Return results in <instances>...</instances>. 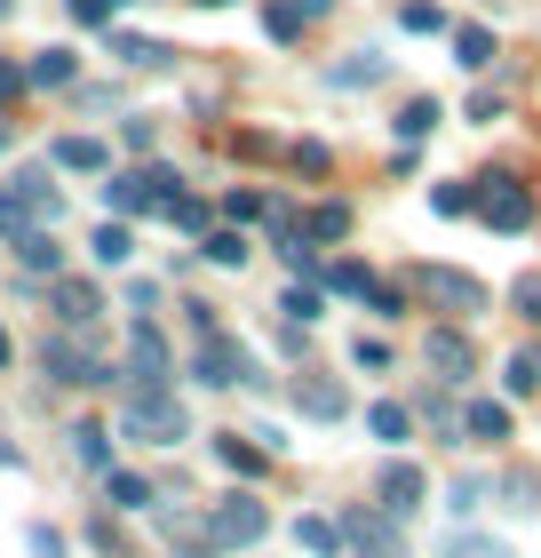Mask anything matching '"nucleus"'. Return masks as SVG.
Listing matches in <instances>:
<instances>
[{
  "label": "nucleus",
  "mask_w": 541,
  "mask_h": 558,
  "mask_svg": "<svg viewBox=\"0 0 541 558\" xmlns=\"http://www.w3.org/2000/svg\"><path fill=\"white\" fill-rule=\"evenodd\" d=\"M454 64L485 72V64H494V33H485V24H462V33H454Z\"/></svg>",
  "instance_id": "7c9ffc66"
},
{
  "label": "nucleus",
  "mask_w": 541,
  "mask_h": 558,
  "mask_svg": "<svg viewBox=\"0 0 541 558\" xmlns=\"http://www.w3.org/2000/svg\"><path fill=\"white\" fill-rule=\"evenodd\" d=\"M287 160H295L303 175H327V144H295V151H287Z\"/></svg>",
  "instance_id": "603ef678"
},
{
  "label": "nucleus",
  "mask_w": 541,
  "mask_h": 558,
  "mask_svg": "<svg viewBox=\"0 0 541 558\" xmlns=\"http://www.w3.org/2000/svg\"><path fill=\"white\" fill-rule=\"evenodd\" d=\"M9 96H24V64H0V105H9Z\"/></svg>",
  "instance_id": "5fc2aeb1"
},
{
  "label": "nucleus",
  "mask_w": 541,
  "mask_h": 558,
  "mask_svg": "<svg viewBox=\"0 0 541 558\" xmlns=\"http://www.w3.org/2000/svg\"><path fill=\"white\" fill-rule=\"evenodd\" d=\"M104 502H112V511H160V487H151V478L144 471H104Z\"/></svg>",
  "instance_id": "a211bd4d"
},
{
  "label": "nucleus",
  "mask_w": 541,
  "mask_h": 558,
  "mask_svg": "<svg viewBox=\"0 0 541 558\" xmlns=\"http://www.w3.org/2000/svg\"><path fill=\"white\" fill-rule=\"evenodd\" d=\"M120 439H136V447H184L192 439L184 399H175V391H127L120 399Z\"/></svg>",
  "instance_id": "f03ea898"
},
{
  "label": "nucleus",
  "mask_w": 541,
  "mask_h": 558,
  "mask_svg": "<svg viewBox=\"0 0 541 558\" xmlns=\"http://www.w3.org/2000/svg\"><path fill=\"white\" fill-rule=\"evenodd\" d=\"M9 184H16L24 208H33V223H57V216H64V192H57V175H48V160H40V168H16Z\"/></svg>",
  "instance_id": "f3484780"
},
{
  "label": "nucleus",
  "mask_w": 541,
  "mask_h": 558,
  "mask_svg": "<svg viewBox=\"0 0 541 558\" xmlns=\"http://www.w3.org/2000/svg\"><path fill=\"white\" fill-rule=\"evenodd\" d=\"M88 543H96V550H104V558H120V550H127V543H120V526H112V519H88Z\"/></svg>",
  "instance_id": "3c124183"
},
{
  "label": "nucleus",
  "mask_w": 541,
  "mask_h": 558,
  "mask_svg": "<svg viewBox=\"0 0 541 558\" xmlns=\"http://www.w3.org/2000/svg\"><path fill=\"white\" fill-rule=\"evenodd\" d=\"M48 168H64V175H104V168H112V144H104V136H57V144H48Z\"/></svg>",
  "instance_id": "2eb2a0df"
},
{
  "label": "nucleus",
  "mask_w": 541,
  "mask_h": 558,
  "mask_svg": "<svg viewBox=\"0 0 541 558\" xmlns=\"http://www.w3.org/2000/svg\"><path fill=\"white\" fill-rule=\"evenodd\" d=\"M9 9H16V0H0V16H9Z\"/></svg>",
  "instance_id": "13d9d810"
},
{
  "label": "nucleus",
  "mask_w": 541,
  "mask_h": 558,
  "mask_svg": "<svg viewBox=\"0 0 541 558\" xmlns=\"http://www.w3.org/2000/svg\"><path fill=\"white\" fill-rule=\"evenodd\" d=\"M382 72H391V64H382V48H358V57H351V64H334L327 81H334V88H374Z\"/></svg>",
  "instance_id": "c756f323"
},
{
  "label": "nucleus",
  "mask_w": 541,
  "mask_h": 558,
  "mask_svg": "<svg viewBox=\"0 0 541 558\" xmlns=\"http://www.w3.org/2000/svg\"><path fill=\"white\" fill-rule=\"evenodd\" d=\"M351 360L367 367V375H382V367H391V343H382V336H358V343H351Z\"/></svg>",
  "instance_id": "09e8293b"
},
{
  "label": "nucleus",
  "mask_w": 541,
  "mask_h": 558,
  "mask_svg": "<svg viewBox=\"0 0 541 558\" xmlns=\"http://www.w3.org/2000/svg\"><path fill=\"white\" fill-rule=\"evenodd\" d=\"M446 558H509V543H485V535H454Z\"/></svg>",
  "instance_id": "8fccbe9b"
},
{
  "label": "nucleus",
  "mask_w": 541,
  "mask_h": 558,
  "mask_svg": "<svg viewBox=\"0 0 541 558\" xmlns=\"http://www.w3.org/2000/svg\"><path fill=\"white\" fill-rule=\"evenodd\" d=\"M358 303H367L374 319H406V288H382V279H374V288L358 295Z\"/></svg>",
  "instance_id": "49530a36"
},
{
  "label": "nucleus",
  "mask_w": 541,
  "mask_h": 558,
  "mask_svg": "<svg viewBox=\"0 0 541 558\" xmlns=\"http://www.w3.org/2000/svg\"><path fill=\"white\" fill-rule=\"evenodd\" d=\"M0 151H9V129H0Z\"/></svg>",
  "instance_id": "bf43d9fd"
},
{
  "label": "nucleus",
  "mask_w": 541,
  "mask_h": 558,
  "mask_svg": "<svg viewBox=\"0 0 541 558\" xmlns=\"http://www.w3.org/2000/svg\"><path fill=\"white\" fill-rule=\"evenodd\" d=\"M0 367H16V336H9V327H0Z\"/></svg>",
  "instance_id": "6e6d98bb"
},
{
  "label": "nucleus",
  "mask_w": 541,
  "mask_h": 558,
  "mask_svg": "<svg viewBox=\"0 0 541 558\" xmlns=\"http://www.w3.org/2000/svg\"><path fill=\"white\" fill-rule=\"evenodd\" d=\"M509 303H518V319L541 327V271H518V279H509Z\"/></svg>",
  "instance_id": "37998d69"
},
{
  "label": "nucleus",
  "mask_w": 541,
  "mask_h": 558,
  "mask_svg": "<svg viewBox=\"0 0 541 558\" xmlns=\"http://www.w3.org/2000/svg\"><path fill=\"white\" fill-rule=\"evenodd\" d=\"M208 535H216V550H255L271 535V511L255 495H223L216 511H208Z\"/></svg>",
  "instance_id": "423d86ee"
},
{
  "label": "nucleus",
  "mask_w": 541,
  "mask_h": 558,
  "mask_svg": "<svg viewBox=\"0 0 541 558\" xmlns=\"http://www.w3.org/2000/svg\"><path fill=\"white\" fill-rule=\"evenodd\" d=\"M168 223H175V232H199V240H208V232H216V208H208V199H192V192H184V199L168 208Z\"/></svg>",
  "instance_id": "4c0bfd02"
},
{
  "label": "nucleus",
  "mask_w": 541,
  "mask_h": 558,
  "mask_svg": "<svg viewBox=\"0 0 541 558\" xmlns=\"http://www.w3.org/2000/svg\"><path fill=\"white\" fill-rule=\"evenodd\" d=\"M279 312H287L295 327H311V319L327 312V288H319V279H295V288H287V295H279Z\"/></svg>",
  "instance_id": "2f4dec72"
},
{
  "label": "nucleus",
  "mask_w": 541,
  "mask_h": 558,
  "mask_svg": "<svg viewBox=\"0 0 541 558\" xmlns=\"http://www.w3.org/2000/svg\"><path fill=\"white\" fill-rule=\"evenodd\" d=\"M303 24H311V16H303V0H263V33H271L279 48H295Z\"/></svg>",
  "instance_id": "bb28decb"
},
{
  "label": "nucleus",
  "mask_w": 541,
  "mask_h": 558,
  "mask_svg": "<svg viewBox=\"0 0 541 558\" xmlns=\"http://www.w3.org/2000/svg\"><path fill=\"white\" fill-rule=\"evenodd\" d=\"M485 487H494V478H485V471H462L446 502H454V511H462V519H470V511H478V502H485Z\"/></svg>",
  "instance_id": "c03bdc74"
},
{
  "label": "nucleus",
  "mask_w": 541,
  "mask_h": 558,
  "mask_svg": "<svg viewBox=\"0 0 541 558\" xmlns=\"http://www.w3.org/2000/svg\"><path fill=\"white\" fill-rule=\"evenodd\" d=\"M422 423H430V439H438V447H462V439H470V430H462V415L446 408V399H422Z\"/></svg>",
  "instance_id": "72a5a7b5"
},
{
  "label": "nucleus",
  "mask_w": 541,
  "mask_h": 558,
  "mask_svg": "<svg viewBox=\"0 0 541 558\" xmlns=\"http://www.w3.org/2000/svg\"><path fill=\"white\" fill-rule=\"evenodd\" d=\"M303 240H311V247H334V240H351V199H319V208L303 216Z\"/></svg>",
  "instance_id": "393cba45"
},
{
  "label": "nucleus",
  "mask_w": 541,
  "mask_h": 558,
  "mask_svg": "<svg viewBox=\"0 0 541 558\" xmlns=\"http://www.w3.org/2000/svg\"><path fill=\"white\" fill-rule=\"evenodd\" d=\"M192 384H208V391H231V384H263L247 360V343L231 336V327H208V336H192Z\"/></svg>",
  "instance_id": "7ed1b4c3"
},
{
  "label": "nucleus",
  "mask_w": 541,
  "mask_h": 558,
  "mask_svg": "<svg viewBox=\"0 0 541 558\" xmlns=\"http://www.w3.org/2000/svg\"><path fill=\"white\" fill-rule=\"evenodd\" d=\"M398 24H406V33H446V9H438V0H406V9H398Z\"/></svg>",
  "instance_id": "a19ab883"
},
{
  "label": "nucleus",
  "mask_w": 541,
  "mask_h": 558,
  "mask_svg": "<svg viewBox=\"0 0 541 558\" xmlns=\"http://www.w3.org/2000/svg\"><path fill=\"white\" fill-rule=\"evenodd\" d=\"M88 256L104 264V271H120L127 256H136V232H127V216H104V223H96V232H88Z\"/></svg>",
  "instance_id": "412c9836"
},
{
  "label": "nucleus",
  "mask_w": 541,
  "mask_h": 558,
  "mask_svg": "<svg viewBox=\"0 0 541 558\" xmlns=\"http://www.w3.org/2000/svg\"><path fill=\"white\" fill-rule=\"evenodd\" d=\"M295 543L311 558H343V519H295Z\"/></svg>",
  "instance_id": "c85d7f7f"
},
{
  "label": "nucleus",
  "mask_w": 541,
  "mask_h": 558,
  "mask_svg": "<svg viewBox=\"0 0 541 558\" xmlns=\"http://www.w3.org/2000/svg\"><path fill=\"white\" fill-rule=\"evenodd\" d=\"M406 423H415V415H406L398 399H382V408H367V430H374L382 447H398V439H406Z\"/></svg>",
  "instance_id": "e433bc0d"
},
{
  "label": "nucleus",
  "mask_w": 541,
  "mask_h": 558,
  "mask_svg": "<svg viewBox=\"0 0 541 558\" xmlns=\"http://www.w3.org/2000/svg\"><path fill=\"white\" fill-rule=\"evenodd\" d=\"M343 543H358V558H406V543H398V519H382L374 502L343 511Z\"/></svg>",
  "instance_id": "9d476101"
},
{
  "label": "nucleus",
  "mask_w": 541,
  "mask_h": 558,
  "mask_svg": "<svg viewBox=\"0 0 541 558\" xmlns=\"http://www.w3.org/2000/svg\"><path fill=\"white\" fill-rule=\"evenodd\" d=\"M216 463H223L231 478H263V471H271V447H247L239 430H223V439H216Z\"/></svg>",
  "instance_id": "b1692460"
},
{
  "label": "nucleus",
  "mask_w": 541,
  "mask_h": 558,
  "mask_svg": "<svg viewBox=\"0 0 541 558\" xmlns=\"http://www.w3.org/2000/svg\"><path fill=\"white\" fill-rule=\"evenodd\" d=\"M72 81H81V57H72V48H33L24 88H72Z\"/></svg>",
  "instance_id": "aec40b11"
},
{
  "label": "nucleus",
  "mask_w": 541,
  "mask_h": 558,
  "mask_svg": "<svg viewBox=\"0 0 541 558\" xmlns=\"http://www.w3.org/2000/svg\"><path fill=\"white\" fill-rule=\"evenodd\" d=\"M462 430H470L478 447H502L509 430H518V415H509L502 399H470V408H462Z\"/></svg>",
  "instance_id": "6ab92c4d"
},
{
  "label": "nucleus",
  "mask_w": 541,
  "mask_h": 558,
  "mask_svg": "<svg viewBox=\"0 0 541 558\" xmlns=\"http://www.w3.org/2000/svg\"><path fill=\"white\" fill-rule=\"evenodd\" d=\"M478 216L494 223V232H526L533 223V192L518 175H478Z\"/></svg>",
  "instance_id": "6e6552de"
},
{
  "label": "nucleus",
  "mask_w": 541,
  "mask_h": 558,
  "mask_svg": "<svg viewBox=\"0 0 541 558\" xmlns=\"http://www.w3.org/2000/svg\"><path fill=\"white\" fill-rule=\"evenodd\" d=\"M64 439H72V463H81V471H96V478L112 471V430L104 423H72Z\"/></svg>",
  "instance_id": "4be33fe9"
},
{
  "label": "nucleus",
  "mask_w": 541,
  "mask_h": 558,
  "mask_svg": "<svg viewBox=\"0 0 541 558\" xmlns=\"http://www.w3.org/2000/svg\"><path fill=\"white\" fill-rule=\"evenodd\" d=\"M120 384H127V391H168V384H175V351H168V336H160L151 319H136V327H127Z\"/></svg>",
  "instance_id": "20e7f679"
},
{
  "label": "nucleus",
  "mask_w": 541,
  "mask_h": 558,
  "mask_svg": "<svg viewBox=\"0 0 541 558\" xmlns=\"http://www.w3.org/2000/svg\"><path fill=\"white\" fill-rule=\"evenodd\" d=\"M151 303H160V288H151V279H136V288H127V312L151 319Z\"/></svg>",
  "instance_id": "864d4df0"
},
{
  "label": "nucleus",
  "mask_w": 541,
  "mask_h": 558,
  "mask_svg": "<svg viewBox=\"0 0 541 558\" xmlns=\"http://www.w3.org/2000/svg\"><path fill=\"white\" fill-rule=\"evenodd\" d=\"M9 256L24 279H57L64 271V240H57V223H33V232H16L9 240Z\"/></svg>",
  "instance_id": "ddd939ff"
},
{
  "label": "nucleus",
  "mask_w": 541,
  "mask_h": 558,
  "mask_svg": "<svg viewBox=\"0 0 541 558\" xmlns=\"http://www.w3.org/2000/svg\"><path fill=\"white\" fill-rule=\"evenodd\" d=\"M422 367L438 375V384H470V367H478V351L462 327H430V343H422Z\"/></svg>",
  "instance_id": "f8f14e48"
},
{
  "label": "nucleus",
  "mask_w": 541,
  "mask_h": 558,
  "mask_svg": "<svg viewBox=\"0 0 541 558\" xmlns=\"http://www.w3.org/2000/svg\"><path fill=\"white\" fill-rule=\"evenodd\" d=\"M48 312H57V327H96L104 319V288L96 279H48Z\"/></svg>",
  "instance_id": "9b49d317"
},
{
  "label": "nucleus",
  "mask_w": 541,
  "mask_h": 558,
  "mask_svg": "<svg viewBox=\"0 0 541 558\" xmlns=\"http://www.w3.org/2000/svg\"><path fill=\"white\" fill-rule=\"evenodd\" d=\"M160 535H168V550H175V558H223L199 511H160Z\"/></svg>",
  "instance_id": "dca6fc26"
},
{
  "label": "nucleus",
  "mask_w": 541,
  "mask_h": 558,
  "mask_svg": "<svg viewBox=\"0 0 541 558\" xmlns=\"http://www.w3.org/2000/svg\"><path fill=\"white\" fill-rule=\"evenodd\" d=\"M422 502H430V471H422V463H406V454H391V463L374 471V511L406 526V519L422 511Z\"/></svg>",
  "instance_id": "39448f33"
},
{
  "label": "nucleus",
  "mask_w": 541,
  "mask_h": 558,
  "mask_svg": "<svg viewBox=\"0 0 541 558\" xmlns=\"http://www.w3.org/2000/svg\"><path fill=\"white\" fill-rule=\"evenodd\" d=\"M64 9H72V24H88V33H112L127 0H64Z\"/></svg>",
  "instance_id": "58836bf2"
},
{
  "label": "nucleus",
  "mask_w": 541,
  "mask_h": 558,
  "mask_svg": "<svg viewBox=\"0 0 541 558\" xmlns=\"http://www.w3.org/2000/svg\"><path fill=\"white\" fill-rule=\"evenodd\" d=\"M104 216H160V184H151V168H104Z\"/></svg>",
  "instance_id": "1a4fd4ad"
},
{
  "label": "nucleus",
  "mask_w": 541,
  "mask_h": 558,
  "mask_svg": "<svg viewBox=\"0 0 541 558\" xmlns=\"http://www.w3.org/2000/svg\"><path fill=\"white\" fill-rule=\"evenodd\" d=\"M415 288H422V303H438V312H454V319L485 312V288H478L470 271H454V264H422V271H415Z\"/></svg>",
  "instance_id": "0eeeda50"
},
{
  "label": "nucleus",
  "mask_w": 541,
  "mask_h": 558,
  "mask_svg": "<svg viewBox=\"0 0 541 558\" xmlns=\"http://www.w3.org/2000/svg\"><path fill=\"white\" fill-rule=\"evenodd\" d=\"M438 120H446V105H438V96H406V105H398V136H406V144H422Z\"/></svg>",
  "instance_id": "cd10ccee"
},
{
  "label": "nucleus",
  "mask_w": 541,
  "mask_h": 558,
  "mask_svg": "<svg viewBox=\"0 0 541 558\" xmlns=\"http://www.w3.org/2000/svg\"><path fill=\"white\" fill-rule=\"evenodd\" d=\"M430 208H438V216H478V184H438Z\"/></svg>",
  "instance_id": "79ce46f5"
},
{
  "label": "nucleus",
  "mask_w": 541,
  "mask_h": 558,
  "mask_svg": "<svg viewBox=\"0 0 541 558\" xmlns=\"http://www.w3.org/2000/svg\"><path fill=\"white\" fill-rule=\"evenodd\" d=\"M120 136H127V151H160V120H120Z\"/></svg>",
  "instance_id": "de8ad7c7"
},
{
  "label": "nucleus",
  "mask_w": 541,
  "mask_h": 558,
  "mask_svg": "<svg viewBox=\"0 0 541 558\" xmlns=\"http://www.w3.org/2000/svg\"><path fill=\"white\" fill-rule=\"evenodd\" d=\"M199 256H208L216 271H239V264L255 256V247H247V223H216V232L199 240Z\"/></svg>",
  "instance_id": "5701e85b"
},
{
  "label": "nucleus",
  "mask_w": 541,
  "mask_h": 558,
  "mask_svg": "<svg viewBox=\"0 0 541 558\" xmlns=\"http://www.w3.org/2000/svg\"><path fill=\"white\" fill-rule=\"evenodd\" d=\"M295 408L311 415V423H343L351 415V391L334 384V375H295Z\"/></svg>",
  "instance_id": "4468645a"
},
{
  "label": "nucleus",
  "mask_w": 541,
  "mask_h": 558,
  "mask_svg": "<svg viewBox=\"0 0 541 558\" xmlns=\"http://www.w3.org/2000/svg\"><path fill=\"white\" fill-rule=\"evenodd\" d=\"M502 384H509V399H533V391H541V351H509Z\"/></svg>",
  "instance_id": "473e14b6"
},
{
  "label": "nucleus",
  "mask_w": 541,
  "mask_h": 558,
  "mask_svg": "<svg viewBox=\"0 0 541 558\" xmlns=\"http://www.w3.org/2000/svg\"><path fill=\"white\" fill-rule=\"evenodd\" d=\"M112 57H120L127 72H160L175 48H168V40H144V33H112Z\"/></svg>",
  "instance_id": "a878e982"
},
{
  "label": "nucleus",
  "mask_w": 541,
  "mask_h": 558,
  "mask_svg": "<svg viewBox=\"0 0 541 558\" xmlns=\"http://www.w3.org/2000/svg\"><path fill=\"white\" fill-rule=\"evenodd\" d=\"M319 288H334V295H367V288H374V271L343 256V264H327V271H319Z\"/></svg>",
  "instance_id": "c9c22d12"
},
{
  "label": "nucleus",
  "mask_w": 541,
  "mask_h": 558,
  "mask_svg": "<svg viewBox=\"0 0 541 558\" xmlns=\"http://www.w3.org/2000/svg\"><path fill=\"white\" fill-rule=\"evenodd\" d=\"M199 9H223V0H199Z\"/></svg>",
  "instance_id": "4d7b16f0"
},
{
  "label": "nucleus",
  "mask_w": 541,
  "mask_h": 558,
  "mask_svg": "<svg viewBox=\"0 0 541 558\" xmlns=\"http://www.w3.org/2000/svg\"><path fill=\"white\" fill-rule=\"evenodd\" d=\"M263 216H271V199H263V192H247V184H231V192H223V223H263Z\"/></svg>",
  "instance_id": "f704fd0d"
},
{
  "label": "nucleus",
  "mask_w": 541,
  "mask_h": 558,
  "mask_svg": "<svg viewBox=\"0 0 541 558\" xmlns=\"http://www.w3.org/2000/svg\"><path fill=\"white\" fill-rule=\"evenodd\" d=\"M40 375L64 384V391H112L120 360L96 351V327H57V336H40Z\"/></svg>",
  "instance_id": "f257e3e1"
},
{
  "label": "nucleus",
  "mask_w": 541,
  "mask_h": 558,
  "mask_svg": "<svg viewBox=\"0 0 541 558\" xmlns=\"http://www.w3.org/2000/svg\"><path fill=\"white\" fill-rule=\"evenodd\" d=\"M24 550H33V558H72V543L57 535V526H40V519L24 526Z\"/></svg>",
  "instance_id": "a18cd8bd"
},
{
  "label": "nucleus",
  "mask_w": 541,
  "mask_h": 558,
  "mask_svg": "<svg viewBox=\"0 0 541 558\" xmlns=\"http://www.w3.org/2000/svg\"><path fill=\"white\" fill-rule=\"evenodd\" d=\"M16 232H33V208L16 199V184L0 175V240H16Z\"/></svg>",
  "instance_id": "ea45409f"
}]
</instances>
